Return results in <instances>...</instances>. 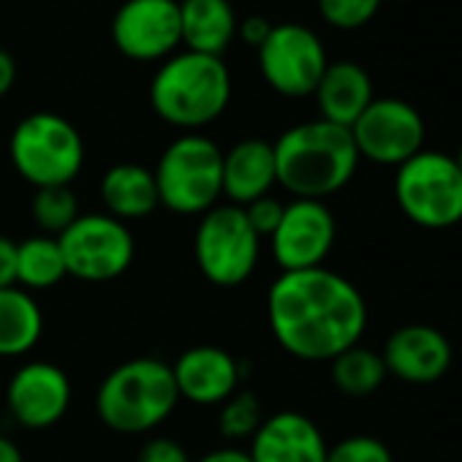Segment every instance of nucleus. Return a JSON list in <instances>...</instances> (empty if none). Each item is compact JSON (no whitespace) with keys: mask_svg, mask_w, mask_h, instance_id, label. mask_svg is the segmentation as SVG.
Returning a JSON list of instances; mask_svg holds the SVG:
<instances>
[{"mask_svg":"<svg viewBox=\"0 0 462 462\" xmlns=\"http://www.w3.org/2000/svg\"><path fill=\"white\" fill-rule=\"evenodd\" d=\"M267 321L286 354L332 362L362 340L367 302L348 278L327 267L281 273L267 291Z\"/></svg>","mask_w":462,"mask_h":462,"instance_id":"obj_1","label":"nucleus"},{"mask_svg":"<svg viewBox=\"0 0 462 462\" xmlns=\"http://www.w3.org/2000/svg\"><path fill=\"white\" fill-rule=\"evenodd\" d=\"M278 185L286 188L294 199H316L343 190L359 166V152L348 128L310 120L291 125L273 142Z\"/></svg>","mask_w":462,"mask_h":462,"instance_id":"obj_2","label":"nucleus"},{"mask_svg":"<svg viewBox=\"0 0 462 462\" xmlns=\"http://www.w3.org/2000/svg\"><path fill=\"white\" fill-rule=\"evenodd\" d=\"M231 101V74L223 58L174 52L150 82V106L171 128L199 134L215 123Z\"/></svg>","mask_w":462,"mask_h":462,"instance_id":"obj_3","label":"nucleus"},{"mask_svg":"<svg viewBox=\"0 0 462 462\" xmlns=\"http://www.w3.org/2000/svg\"><path fill=\"white\" fill-rule=\"evenodd\" d=\"M180 402L171 365L136 356L117 365L96 392L98 419L123 435H142L163 424Z\"/></svg>","mask_w":462,"mask_h":462,"instance_id":"obj_4","label":"nucleus"},{"mask_svg":"<svg viewBox=\"0 0 462 462\" xmlns=\"http://www.w3.org/2000/svg\"><path fill=\"white\" fill-rule=\"evenodd\" d=\"M9 158L17 174L33 188L71 185L85 166V142L69 117L33 112L14 125Z\"/></svg>","mask_w":462,"mask_h":462,"instance_id":"obj_5","label":"nucleus"},{"mask_svg":"<svg viewBox=\"0 0 462 462\" xmlns=\"http://www.w3.org/2000/svg\"><path fill=\"white\" fill-rule=\"evenodd\" d=\"M152 177L161 207L204 215L223 196V150L204 134H182L161 152Z\"/></svg>","mask_w":462,"mask_h":462,"instance_id":"obj_6","label":"nucleus"},{"mask_svg":"<svg viewBox=\"0 0 462 462\" xmlns=\"http://www.w3.org/2000/svg\"><path fill=\"white\" fill-rule=\"evenodd\" d=\"M394 201L413 226L427 231L462 223V171L454 155L421 150L397 166Z\"/></svg>","mask_w":462,"mask_h":462,"instance_id":"obj_7","label":"nucleus"},{"mask_svg":"<svg viewBox=\"0 0 462 462\" xmlns=\"http://www.w3.org/2000/svg\"><path fill=\"white\" fill-rule=\"evenodd\" d=\"M193 256L199 273L220 289L243 286L262 256V237L248 223L243 207L215 204L196 226Z\"/></svg>","mask_w":462,"mask_h":462,"instance_id":"obj_8","label":"nucleus"},{"mask_svg":"<svg viewBox=\"0 0 462 462\" xmlns=\"http://www.w3.org/2000/svg\"><path fill=\"white\" fill-rule=\"evenodd\" d=\"M66 273L77 281L106 283L128 273L136 256V243L128 223L96 212L79 215L58 237Z\"/></svg>","mask_w":462,"mask_h":462,"instance_id":"obj_9","label":"nucleus"},{"mask_svg":"<svg viewBox=\"0 0 462 462\" xmlns=\"http://www.w3.org/2000/svg\"><path fill=\"white\" fill-rule=\"evenodd\" d=\"M256 55L264 82L283 98L313 96L329 66L324 42L300 23L273 25Z\"/></svg>","mask_w":462,"mask_h":462,"instance_id":"obj_10","label":"nucleus"},{"mask_svg":"<svg viewBox=\"0 0 462 462\" xmlns=\"http://www.w3.org/2000/svg\"><path fill=\"white\" fill-rule=\"evenodd\" d=\"M348 131L359 158L394 169L421 152L427 139L424 117L402 98H373Z\"/></svg>","mask_w":462,"mask_h":462,"instance_id":"obj_11","label":"nucleus"},{"mask_svg":"<svg viewBox=\"0 0 462 462\" xmlns=\"http://www.w3.org/2000/svg\"><path fill=\"white\" fill-rule=\"evenodd\" d=\"M112 44L134 63H163L182 47L180 0H125L112 17Z\"/></svg>","mask_w":462,"mask_h":462,"instance_id":"obj_12","label":"nucleus"},{"mask_svg":"<svg viewBox=\"0 0 462 462\" xmlns=\"http://www.w3.org/2000/svg\"><path fill=\"white\" fill-rule=\"evenodd\" d=\"M337 223L332 209L316 199H291L270 237L273 259L281 273L324 267L335 248Z\"/></svg>","mask_w":462,"mask_h":462,"instance_id":"obj_13","label":"nucleus"},{"mask_svg":"<svg viewBox=\"0 0 462 462\" xmlns=\"http://www.w3.org/2000/svg\"><path fill=\"white\" fill-rule=\"evenodd\" d=\"M6 405L12 419L25 430L58 424L71 405L69 373L52 362H25L9 381Z\"/></svg>","mask_w":462,"mask_h":462,"instance_id":"obj_14","label":"nucleus"},{"mask_svg":"<svg viewBox=\"0 0 462 462\" xmlns=\"http://www.w3.org/2000/svg\"><path fill=\"white\" fill-rule=\"evenodd\" d=\"M381 356L386 373L397 381L427 386L448 373L454 351L440 329L430 324H405L386 337Z\"/></svg>","mask_w":462,"mask_h":462,"instance_id":"obj_15","label":"nucleus"},{"mask_svg":"<svg viewBox=\"0 0 462 462\" xmlns=\"http://www.w3.org/2000/svg\"><path fill=\"white\" fill-rule=\"evenodd\" d=\"M180 400L193 405H220L240 389V362L220 346L185 348L171 365Z\"/></svg>","mask_w":462,"mask_h":462,"instance_id":"obj_16","label":"nucleus"},{"mask_svg":"<svg viewBox=\"0 0 462 462\" xmlns=\"http://www.w3.org/2000/svg\"><path fill=\"white\" fill-rule=\"evenodd\" d=\"M327 451L324 432L300 411L264 416L248 446L254 462H327Z\"/></svg>","mask_w":462,"mask_h":462,"instance_id":"obj_17","label":"nucleus"},{"mask_svg":"<svg viewBox=\"0 0 462 462\" xmlns=\"http://www.w3.org/2000/svg\"><path fill=\"white\" fill-rule=\"evenodd\" d=\"M278 185L275 147L267 139H243L223 152V199L226 204L245 207L270 196Z\"/></svg>","mask_w":462,"mask_h":462,"instance_id":"obj_18","label":"nucleus"},{"mask_svg":"<svg viewBox=\"0 0 462 462\" xmlns=\"http://www.w3.org/2000/svg\"><path fill=\"white\" fill-rule=\"evenodd\" d=\"M313 98L321 120L351 128L359 120V115L373 104L375 93L370 74L359 63L337 60L327 66Z\"/></svg>","mask_w":462,"mask_h":462,"instance_id":"obj_19","label":"nucleus"},{"mask_svg":"<svg viewBox=\"0 0 462 462\" xmlns=\"http://www.w3.org/2000/svg\"><path fill=\"white\" fill-rule=\"evenodd\" d=\"M237 25L228 0H180V33L188 52L220 58L237 39Z\"/></svg>","mask_w":462,"mask_h":462,"instance_id":"obj_20","label":"nucleus"},{"mask_svg":"<svg viewBox=\"0 0 462 462\" xmlns=\"http://www.w3.org/2000/svg\"><path fill=\"white\" fill-rule=\"evenodd\" d=\"M98 193L106 207V215L123 223L147 217L161 207L152 169L142 163H117L106 169V174L101 177Z\"/></svg>","mask_w":462,"mask_h":462,"instance_id":"obj_21","label":"nucleus"},{"mask_svg":"<svg viewBox=\"0 0 462 462\" xmlns=\"http://www.w3.org/2000/svg\"><path fill=\"white\" fill-rule=\"evenodd\" d=\"M44 313L31 291L20 286L0 289V356H23L39 346Z\"/></svg>","mask_w":462,"mask_h":462,"instance_id":"obj_22","label":"nucleus"},{"mask_svg":"<svg viewBox=\"0 0 462 462\" xmlns=\"http://www.w3.org/2000/svg\"><path fill=\"white\" fill-rule=\"evenodd\" d=\"M66 262L58 237L36 235L17 243V286L25 291H44L66 278Z\"/></svg>","mask_w":462,"mask_h":462,"instance_id":"obj_23","label":"nucleus"},{"mask_svg":"<svg viewBox=\"0 0 462 462\" xmlns=\"http://www.w3.org/2000/svg\"><path fill=\"white\" fill-rule=\"evenodd\" d=\"M332 383L346 397H370L386 381V365L381 351H373L362 343L337 354L332 362Z\"/></svg>","mask_w":462,"mask_h":462,"instance_id":"obj_24","label":"nucleus"},{"mask_svg":"<svg viewBox=\"0 0 462 462\" xmlns=\"http://www.w3.org/2000/svg\"><path fill=\"white\" fill-rule=\"evenodd\" d=\"M31 212H33L36 226L42 228V235H47V237H60L63 231L82 215L71 185L36 188Z\"/></svg>","mask_w":462,"mask_h":462,"instance_id":"obj_25","label":"nucleus"},{"mask_svg":"<svg viewBox=\"0 0 462 462\" xmlns=\"http://www.w3.org/2000/svg\"><path fill=\"white\" fill-rule=\"evenodd\" d=\"M264 421V408L256 392L251 389H237L228 400L220 402V416H217V430L228 440H251L256 430Z\"/></svg>","mask_w":462,"mask_h":462,"instance_id":"obj_26","label":"nucleus"},{"mask_svg":"<svg viewBox=\"0 0 462 462\" xmlns=\"http://www.w3.org/2000/svg\"><path fill=\"white\" fill-rule=\"evenodd\" d=\"M383 0H316L319 14L335 31H359L375 20Z\"/></svg>","mask_w":462,"mask_h":462,"instance_id":"obj_27","label":"nucleus"},{"mask_svg":"<svg viewBox=\"0 0 462 462\" xmlns=\"http://www.w3.org/2000/svg\"><path fill=\"white\" fill-rule=\"evenodd\" d=\"M327 462H394V457L381 438L351 435L327 451Z\"/></svg>","mask_w":462,"mask_h":462,"instance_id":"obj_28","label":"nucleus"},{"mask_svg":"<svg viewBox=\"0 0 462 462\" xmlns=\"http://www.w3.org/2000/svg\"><path fill=\"white\" fill-rule=\"evenodd\" d=\"M283 201H278L275 196H262V199H256V201H251V204H245L243 209H245V215H248V223L254 226V231L256 235L264 240H270L273 237V231L278 228V223H281V217H283Z\"/></svg>","mask_w":462,"mask_h":462,"instance_id":"obj_29","label":"nucleus"},{"mask_svg":"<svg viewBox=\"0 0 462 462\" xmlns=\"http://www.w3.org/2000/svg\"><path fill=\"white\" fill-rule=\"evenodd\" d=\"M136 462H193L185 451V446H180L171 438H150L139 454Z\"/></svg>","mask_w":462,"mask_h":462,"instance_id":"obj_30","label":"nucleus"},{"mask_svg":"<svg viewBox=\"0 0 462 462\" xmlns=\"http://www.w3.org/2000/svg\"><path fill=\"white\" fill-rule=\"evenodd\" d=\"M270 31H273V23L264 20L262 14H251V17L240 20V25H237V36H240L245 44H251L254 50H259V47L267 42Z\"/></svg>","mask_w":462,"mask_h":462,"instance_id":"obj_31","label":"nucleus"},{"mask_svg":"<svg viewBox=\"0 0 462 462\" xmlns=\"http://www.w3.org/2000/svg\"><path fill=\"white\" fill-rule=\"evenodd\" d=\"M17 286V243L0 237V289Z\"/></svg>","mask_w":462,"mask_h":462,"instance_id":"obj_32","label":"nucleus"},{"mask_svg":"<svg viewBox=\"0 0 462 462\" xmlns=\"http://www.w3.org/2000/svg\"><path fill=\"white\" fill-rule=\"evenodd\" d=\"M196 462H254L248 448H237V446H220L215 451H207L204 457H199Z\"/></svg>","mask_w":462,"mask_h":462,"instance_id":"obj_33","label":"nucleus"},{"mask_svg":"<svg viewBox=\"0 0 462 462\" xmlns=\"http://www.w3.org/2000/svg\"><path fill=\"white\" fill-rule=\"evenodd\" d=\"M17 82V63L12 58V52L0 50V98H4Z\"/></svg>","mask_w":462,"mask_h":462,"instance_id":"obj_34","label":"nucleus"},{"mask_svg":"<svg viewBox=\"0 0 462 462\" xmlns=\"http://www.w3.org/2000/svg\"><path fill=\"white\" fill-rule=\"evenodd\" d=\"M0 462H25L20 446L6 435H0Z\"/></svg>","mask_w":462,"mask_h":462,"instance_id":"obj_35","label":"nucleus"},{"mask_svg":"<svg viewBox=\"0 0 462 462\" xmlns=\"http://www.w3.org/2000/svg\"><path fill=\"white\" fill-rule=\"evenodd\" d=\"M454 161H457V166H459V171H462V147L457 150V155H454Z\"/></svg>","mask_w":462,"mask_h":462,"instance_id":"obj_36","label":"nucleus"}]
</instances>
